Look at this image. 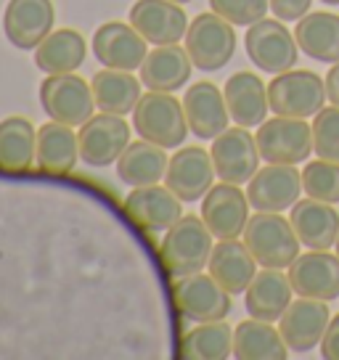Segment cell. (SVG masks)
<instances>
[{"instance_id":"5b68a950","label":"cell","mask_w":339,"mask_h":360,"mask_svg":"<svg viewBox=\"0 0 339 360\" xmlns=\"http://www.w3.org/2000/svg\"><path fill=\"white\" fill-rule=\"evenodd\" d=\"M186 51L191 56L193 67L202 72H217L234 58L236 51V32L234 24L226 22L215 11L199 13L186 32Z\"/></svg>"},{"instance_id":"30bf717a","label":"cell","mask_w":339,"mask_h":360,"mask_svg":"<svg viewBox=\"0 0 339 360\" xmlns=\"http://www.w3.org/2000/svg\"><path fill=\"white\" fill-rule=\"evenodd\" d=\"M79 159L91 167H106L120 159L130 143V124L122 114H93L85 124H79Z\"/></svg>"},{"instance_id":"9a60e30c","label":"cell","mask_w":339,"mask_h":360,"mask_svg":"<svg viewBox=\"0 0 339 360\" xmlns=\"http://www.w3.org/2000/svg\"><path fill=\"white\" fill-rule=\"evenodd\" d=\"M328 321H331V315H328L326 300L302 297L289 304L286 313L279 318V331H281L286 347L302 355L321 345Z\"/></svg>"},{"instance_id":"4fadbf2b","label":"cell","mask_w":339,"mask_h":360,"mask_svg":"<svg viewBox=\"0 0 339 360\" xmlns=\"http://www.w3.org/2000/svg\"><path fill=\"white\" fill-rule=\"evenodd\" d=\"M215 175L217 172L210 151H204L202 146H186L175 157H170L165 186L181 202H199L212 188Z\"/></svg>"},{"instance_id":"4316f807","label":"cell","mask_w":339,"mask_h":360,"mask_svg":"<svg viewBox=\"0 0 339 360\" xmlns=\"http://www.w3.org/2000/svg\"><path fill=\"white\" fill-rule=\"evenodd\" d=\"M79 159V138L77 133L61 122H48L37 130V154L34 162L43 172L51 175H67L75 169Z\"/></svg>"},{"instance_id":"74e56055","label":"cell","mask_w":339,"mask_h":360,"mask_svg":"<svg viewBox=\"0 0 339 360\" xmlns=\"http://www.w3.org/2000/svg\"><path fill=\"white\" fill-rule=\"evenodd\" d=\"M313 0H271V11L281 22H300L305 13H310Z\"/></svg>"},{"instance_id":"4dcf8cb0","label":"cell","mask_w":339,"mask_h":360,"mask_svg":"<svg viewBox=\"0 0 339 360\" xmlns=\"http://www.w3.org/2000/svg\"><path fill=\"white\" fill-rule=\"evenodd\" d=\"M286 342L281 331L271 326V321L249 318L241 321L234 331V355L238 360H283L286 358Z\"/></svg>"},{"instance_id":"8fae6325","label":"cell","mask_w":339,"mask_h":360,"mask_svg":"<svg viewBox=\"0 0 339 360\" xmlns=\"http://www.w3.org/2000/svg\"><path fill=\"white\" fill-rule=\"evenodd\" d=\"M231 297L234 294L226 292L212 276H202V273L183 276L172 286L175 307L181 310V315L196 323L223 321L231 313Z\"/></svg>"},{"instance_id":"7bdbcfd3","label":"cell","mask_w":339,"mask_h":360,"mask_svg":"<svg viewBox=\"0 0 339 360\" xmlns=\"http://www.w3.org/2000/svg\"><path fill=\"white\" fill-rule=\"evenodd\" d=\"M334 247H337V255H339V236H337V244H334Z\"/></svg>"},{"instance_id":"2e32d148","label":"cell","mask_w":339,"mask_h":360,"mask_svg":"<svg viewBox=\"0 0 339 360\" xmlns=\"http://www.w3.org/2000/svg\"><path fill=\"white\" fill-rule=\"evenodd\" d=\"M93 53L101 61V67L109 69H124L133 72L141 69L146 58V40L138 32L133 24L124 22H106L101 24L93 34Z\"/></svg>"},{"instance_id":"ac0fdd59","label":"cell","mask_w":339,"mask_h":360,"mask_svg":"<svg viewBox=\"0 0 339 360\" xmlns=\"http://www.w3.org/2000/svg\"><path fill=\"white\" fill-rule=\"evenodd\" d=\"M53 3L51 0H8L3 13V32L11 45L32 51L53 32Z\"/></svg>"},{"instance_id":"603a6c76","label":"cell","mask_w":339,"mask_h":360,"mask_svg":"<svg viewBox=\"0 0 339 360\" xmlns=\"http://www.w3.org/2000/svg\"><path fill=\"white\" fill-rule=\"evenodd\" d=\"M193 61L188 51L178 43L172 45H157L154 51H148L143 64H141V82L148 90L159 93H175L181 90L188 77H191Z\"/></svg>"},{"instance_id":"83f0119b","label":"cell","mask_w":339,"mask_h":360,"mask_svg":"<svg viewBox=\"0 0 339 360\" xmlns=\"http://www.w3.org/2000/svg\"><path fill=\"white\" fill-rule=\"evenodd\" d=\"M300 51L324 64L339 61V16L328 11L305 13L294 30Z\"/></svg>"},{"instance_id":"b9f144b4","label":"cell","mask_w":339,"mask_h":360,"mask_svg":"<svg viewBox=\"0 0 339 360\" xmlns=\"http://www.w3.org/2000/svg\"><path fill=\"white\" fill-rule=\"evenodd\" d=\"M172 3H181L183 6V3H191V0H172Z\"/></svg>"},{"instance_id":"7c38bea8","label":"cell","mask_w":339,"mask_h":360,"mask_svg":"<svg viewBox=\"0 0 339 360\" xmlns=\"http://www.w3.org/2000/svg\"><path fill=\"white\" fill-rule=\"evenodd\" d=\"M302 172L294 165H268L255 172L247 186V199L257 212H283L300 202Z\"/></svg>"},{"instance_id":"1f68e13d","label":"cell","mask_w":339,"mask_h":360,"mask_svg":"<svg viewBox=\"0 0 339 360\" xmlns=\"http://www.w3.org/2000/svg\"><path fill=\"white\" fill-rule=\"evenodd\" d=\"M91 88L96 96V106L109 114H130L143 96L141 79H136L124 69L103 67L101 72H96Z\"/></svg>"},{"instance_id":"6da1fadb","label":"cell","mask_w":339,"mask_h":360,"mask_svg":"<svg viewBox=\"0 0 339 360\" xmlns=\"http://www.w3.org/2000/svg\"><path fill=\"white\" fill-rule=\"evenodd\" d=\"M212 255V231L202 217L183 214L178 223L167 228L159 244V259L172 278L202 273Z\"/></svg>"},{"instance_id":"3957f363","label":"cell","mask_w":339,"mask_h":360,"mask_svg":"<svg viewBox=\"0 0 339 360\" xmlns=\"http://www.w3.org/2000/svg\"><path fill=\"white\" fill-rule=\"evenodd\" d=\"M244 244L262 268H289L300 257V238L294 233L292 220L279 212H257L249 217L244 228Z\"/></svg>"},{"instance_id":"8d00e7d4","label":"cell","mask_w":339,"mask_h":360,"mask_svg":"<svg viewBox=\"0 0 339 360\" xmlns=\"http://www.w3.org/2000/svg\"><path fill=\"white\" fill-rule=\"evenodd\" d=\"M210 8L234 27H252L271 11V0H210Z\"/></svg>"},{"instance_id":"484cf974","label":"cell","mask_w":339,"mask_h":360,"mask_svg":"<svg viewBox=\"0 0 339 360\" xmlns=\"http://www.w3.org/2000/svg\"><path fill=\"white\" fill-rule=\"evenodd\" d=\"M292 281L289 276H283L279 268H265L262 273H257L249 289L244 292V304H247V313L252 318H260V321H279L286 307L292 304Z\"/></svg>"},{"instance_id":"e575fe53","label":"cell","mask_w":339,"mask_h":360,"mask_svg":"<svg viewBox=\"0 0 339 360\" xmlns=\"http://www.w3.org/2000/svg\"><path fill=\"white\" fill-rule=\"evenodd\" d=\"M302 188L310 199L337 204L339 202V162L313 159L302 169Z\"/></svg>"},{"instance_id":"7402d4cb","label":"cell","mask_w":339,"mask_h":360,"mask_svg":"<svg viewBox=\"0 0 339 360\" xmlns=\"http://www.w3.org/2000/svg\"><path fill=\"white\" fill-rule=\"evenodd\" d=\"M210 276L215 278L226 292L231 294H244L249 289L252 278L257 276V259L249 252L244 241L236 238H220L212 255H210Z\"/></svg>"},{"instance_id":"5bb4252c","label":"cell","mask_w":339,"mask_h":360,"mask_svg":"<svg viewBox=\"0 0 339 360\" xmlns=\"http://www.w3.org/2000/svg\"><path fill=\"white\" fill-rule=\"evenodd\" d=\"M249 199L234 183H217L202 199V220L215 238H238L249 223Z\"/></svg>"},{"instance_id":"d6986e66","label":"cell","mask_w":339,"mask_h":360,"mask_svg":"<svg viewBox=\"0 0 339 360\" xmlns=\"http://www.w3.org/2000/svg\"><path fill=\"white\" fill-rule=\"evenodd\" d=\"M181 199L170 191L167 186H136L124 199V212L127 217L143 228L148 233H159L167 231L183 217Z\"/></svg>"},{"instance_id":"f1b7e54d","label":"cell","mask_w":339,"mask_h":360,"mask_svg":"<svg viewBox=\"0 0 339 360\" xmlns=\"http://www.w3.org/2000/svg\"><path fill=\"white\" fill-rule=\"evenodd\" d=\"M88 56V43L77 30H53L43 43L34 48V64L48 75L77 72Z\"/></svg>"},{"instance_id":"d6a6232c","label":"cell","mask_w":339,"mask_h":360,"mask_svg":"<svg viewBox=\"0 0 339 360\" xmlns=\"http://www.w3.org/2000/svg\"><path fill=\"white\" fill-rule=\"evenodd\" d=\"M37 154V133L30 120L6 117L0 122V167L19 172L34 162Z\"/></svg>"},{"instance_id":"cb8c5ba5","label":"cell","mask_w":339,"mask_h":360,"mask_svg":"<svg viewBox=\"0 0 339 360\" xmlns=\"http://www.w3.org/2000/svg\"><path fill=\"white\" fill-rule=\"evenodd\" d=\"M292 228L297 238L307 249H328L337 244L339 236V212L334 204L318 202V199H300L292 207Z\"/></svg>"},{"instance_id":"f35d334b","label":"cell","mask_w":339,"mask_h":360,"mask_svg":"<svg viewBox=\"0 0 339 360\" xmlns=\"http://www.w3.org/2000/svg\"><path fill=\"white\" fill-rule=\"evenodd\" d=\"M321 355L326 360H339V315L328 321V328L321 339Z\"/></svg>"},{"instance_id":"9c48e42d","label":"cell","mask_w":339,"mask_h":360,"mask_svg":"<svg viewBox=\"0 0 339 360\" xmlns=\"http://www.w3.org/2000/svg\"><path fill=\"white\" fill-rule=\"evenodd\" d=\"M212 165L220 180L241 186L255 178L260 169V148L255 135L247 133V127H228L223 133L212 138Z\"/></svg>"},{"instance_id":"ab89813d","label":"cell","mask_w":339,"mask_h":360,"mask_svg":"<svg viewBox=\"0 0 339 360\" xmlns=\"http://www.w3.org/2000/svg\"><path fill=\"white\" fill-rule=\"evenodd\" d=\"M326 96L334 106H339V61L328 69V75H326Z\"/></svg>"},{"instance_id":"277c9868","label":"cell","mask_w":339,"mask_h":360,"mask_svg":"<svg viewBox=\"0 0 339 360\" xmlns=\"http://www.w3.org/2000/svg\"><path fill=\"white\" fill-rule=\"evenodd\" d=\"M326 101V79H321L316 72L297 69V72H281L268 85V103L271 112L279 117H316Z\"/></svg>"},{"instance_id":"e0dca14e","label":"cell","mask_w":339,"mask_h":360,"mask_svg":"<svg viewBox=\"0 0 339 360\" xmlns=\"http://www.w3.org/2000/svg\"><path fill=\"white\" fill-rule=\"evenodd\" d=\"M289 281L300 297L337 300L339 297V255L328 249H310L289 265Z\"/></svg>"},{"instance_id":"836d02e7","label":"cell","mask_w":339,"mask_h":360,"mask_svg":"<svg viewBox=\"0 0 339 360\" xmlns=\"http://www.w3.org/2000/svg\"><path fill=\"white\" fill-rule=\"evenodd\" d=\"M228 355H234V331L223 321H207L181 339V358L186 360H226Z\"/></svg>"},{"instance_id":"7a4b0ae2","label":"cell","mask_w":339,"mask_h":360,"mask_svg":"<svg viewBox=\"0 0 339 360\" xmlns=\"http://www.w3.org/2000/svg\"><path fill=\"white\" fill-rule=\"evenodd\" d=\"M133 127L143 141H151L162 148L181 146L188 135V120L183 112V103L172 93L148 90L141 96L133 109Z\"/></svg>"},{"instance_id":"d590c367","label":"cell","mask_w":339,"mask_h":360,"mask_svg":"<svg viewBox=\"0 0 339 360\" xmlns=\"http://www.w3.org/2000/svg\"><path fill=\"white\" fill-rule=\"evenodd\" d=\"M313 151L318 159L339 162V106L321 109L313 120Z\"/></svg>"},{"instance_id":"ffe728a7","label":"cell","mask_w":339,"mask_h":360,"mask_svg":"<svg viewBox=\"0 0 339 360\" xmlns=\"http://www.w3.org/2000/svg\"><path fill=\"white\" fill-rule=\"evenodd\" d=\"M130 24L151 45H172L188 32L186 11L172 0H136L130 8Z\"/></svg>"},{"instance_id":"8992f818","label":"cell","mask_w":339,"mask_h":360,"mask_svg":"<svg viewBox=\"0 0 339 360\" xmlns=\"http://www.w3.org/2000/svg\"><path fill=\"white\" fill-rule=\"evenodd\" d=\"M40 103L51 120L69 127H79L93 117L96 96L79 75H48L40 82Z\"/></svg>"},{"instance_id":"d4e9b609","label":"cell","mask_w":339,"mask_h":360,"mask_svg":"<svg viewBox=\"0 0 339 360\" xmlns=\"http://www.w3.org/2000/svg\"><path fill=\"white\" fill-rule=\"evenodd\" d=\"M223 93H226L231 120L236 124H241V127H260L265 122V114L271 109L268 88L255 72H236L234 77H228Z\"/></svg>"},{"instance_id":"f546056e","label":"cell","mask_w":339,"mask_h":360,"mask_svg":"<svg viewBox=\"0 0 339 360\" xmlns=\"http://www.w3.org/2000/svg\"><path fill=\"white\" fill-rule=\"evenodd\" d=\"M170 159L165 154V148L151 143V141H136V143H127L120 159H117V175L127 186H151L159 183L167 172Z\"/></svg>"},{"instance_id":"ba28073f","label":"cell","mask_w":339,"mask_h":360,"mask_svg":"<svg viewBox=\"0 0 339 360\" xmlns=\"http://www.w3.org/2000/svg\"><path fill=\"white\" fill-rule=\"evenodd\" d=\"M247 45V56L262 72H271V75H281L297 64V37H294L281 19H260L247 30L244 37Z\"/></svg>"},{"instance_id":"60d3db41","label":"cell","mask_w":339,"mask_h":360,"mask_svg":"<svg viewBox=\"0 0 339 360\" xmlns=\"http://www.w3.org/2000/svg\"><path fill=\"white\" fill-rule=\"evenodd\" d=\"M326 6H339V0H324Z\"/></svg>"},{"instance_id":"52a82bcc","label":"cell","mask_w":339,"mask_h":360,"mask_svg":"<svg viewBox=\"0 0 339 360\" xmlns=\"http://www.w3.org/2000/svg\"><path fill=\"white\" fill-rule=\"evenodd\" d=\"M260 157L268 165H300L313 154V127L300 117H273L255 135Z\"/></svg>"},{"instance_id":"44dd1931","label":"cell","mask_w":339,"mask_h":360,"mask_svg":"<svg viewBox=\"0 0 339 360\" xmlns=\"http://www.w3.org/2000/svg\"><path fill=\"white\" fill-rule=\"evenodd\" d=\"M183 112L188 120V130L202 141H212L223 130H228L231 112H228L226 93H220L217 85L207 82V79L193 82L191 88L186 90Z\"/></svg>"}]
</instances>
